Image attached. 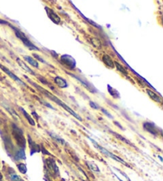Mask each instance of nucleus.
I'll use <instances>...</instances> for the list:
<instances>
[{"instance_id":"f257e3e1","label":"nucleus","mask_w":163,"mask_h":181,"mask_svg":"<svg viewBox=\"0 0 163 181\" xmlns=\"http://www.w3.org/2000/svg\"><path fill=\"white\" fill-rule=\"evenodd\" d=\"M32 84H33V85H34V86H37V89H39L40 91H41V92L43 93H44L45 95L47 97H49V99L52 100L53 101H54V102L57 103V105H61V107L63 108V109H65V110H66V111H67L68 113H70L71 115H72V116H74V117H76V119L79 120H82L81 117L79 116L77 113H75L74 111L72 110V109H70V108H69V107H68V106L66 104H65V103L63 102V101H61V100H60V99H59V98H57V97H55V96H53V94H51V93H49V92H48V91H46V90H45V89H41L40 86H37V85H35L34 83H32Z\"/></svg>"},{"instance_id":"f03ea898","label":"nucleus","mask_w":163,"mask_h":181,"mask_svg":"<svg viewBox=\"0 0 163 181\" xmlns=\"http://www.w3.org/2000/svg\"><path fill=\"white\" fill-rule=\"evenodd\" d=\"M11 27L14 29V31L15 34H16V36H17L18 38L20 39L21 41L23 42V44L26 46H27L30 50H39V49L36 46H34L32 42H31L28 38L26 36V34L22 33V31H20L18 28L16 27H12L11 26Z\"/></svg>"},{"instance_id":"7ed1b4c3","label":"nucleus","mask_w":163,"mask_h":181,"mask_svg":"<svg viewBox=\"0 0 163 181\" xmlns=\"http://www.w3.org/2000/svg\"><path fill=\"white\" fill-rule=\"evenodd\" d=\"M14 129H13V133L15 137V140L17 141L18 144L20 146L21 148L25 147V144H26V140L24 138L23 136V132L22 130L20 129L19 128H18L15 125H14Z\"/></svg>"},{"instance_id":"20e7f679","label":"nucleus","mask_w":163,"mask_h":181,"mask_svg":"<svg viewBox=\"0 0 163 181\" xmlns=\"http://www.w3.org/2000/svg\"><path fill=\"white\" fill-rule=\"evenodd\" d=\"M90 140H92V143H93V144H95V147L97 148H98L99 150L101 151V152H103V154H105L106 156H108V157H111V158H112V159H114L115 161H119V162H120V163H122V164H125V165H126V166H128V165L126 164V162H125V161H122V159H121V158L118 157H117V156H116V155H114V154H112V153H111V152H109L108 151L106 150L105 148H103L101 147V146H99V145L98 144H97V143H96V142H95V140H92L91 138H90Z\"/></svg>"},{"instance_id":"39448f33","label":"nucleus","mask_w":163,"mask_h":181,"mask_svg":"<svg viewBox=\"0 0 163 181\" xmlns=\"http://www.w3.org/2000/svg\"><path fill=\"white\" fill-rule=\"evenodd\" d=\"M61 61L63 63V65H65L66 67H68V69H72L76 67V61H75L74 58L71 57L70 55L65 54L61 56Z\"/></svg>"},{"instance_id":"423d86ee","label":"nucleus","mask_w":163,"mask_h":181,"mask_svg":"<svg viewBox=\"0 0 163 181\" xmlns=\"http://www.w3.org/2000/svg\"><path fill=\"white\" fill-rule=\"evenodd\" d=\"M45 10H46V13H47L49 18L53 22H55L56 24H59L61 22V18L59 17L57 14H56L52 9L49 8V7H45Z\"/></svg>"},{"instance_id":"0eeeda50","label":"nucleus","mask_w":163,"mask_h":181,"mask_svg":"<svg viewBox=\"0 0 163 181\" xmlns=\"http://www.w3.org/2000/svg\"><path fill=\"white\" fill-rule=\"evenodd\" d=\"M0 68L2 69H3V70L5 73H7V74H8V76H10V78L13 79V80H14L15 82H17L18 83H19V84H20V85H22V86H26V83H25V82H22V81L20 78H18L17 76L14 75V73H13L12 72H10V70H9V69L7 68V67H5V66H3V65H0Z\"/></svg>"},{"instance_id":"6e6552de","label":"nucleus","mask_w":163,"mask_h":181,"mask_svg":"<svg viewBox=\"0 0 163 181\" xmlns=\"http://www.w3.org/2000/svg\"><path fill=\"white\" fill-rule=\"evenodd\" d=\"M102 60L103 63L105 64L107 66H108L109 68L111 69H113L115 67V62H113V60H112L111 57L108 54H104L102 58Z\"/></svg>"},{"instance_id":"1a4fd4ad","label":"nucleus","mask_w":163,"mask_h":181,"mask_svg":"<svg viewBox=\"0 0 163 181\" xmlns=\"http://www.w3.org/2000/svg\"><path fill=\"white\" fill-rule=\"evenodd\" d=\"M143 128L148 131L149 133H151L154 135H156L157 132H156V128L154 126V125L151 123H149V122H146L145 124H143Z\"/></svg>"},{"instance_id":"9d476101","label":"nucleus","mask_w":163,"mask_h":181,"mask_svg":"<svg viewBox=\"0 0 163 181\" xmlns=\"http://www.w3.org/2000/svg\"><path fill=\"white\" fill-rule=\"evenodd\" d=\"M54 82L60 88H66V87H68V83H67V82L64 78H62L56 77L54 79Z\"/></svg>"},{"instance_id":"9b49d317","label":"nucleus","mask_w":163,"mask_h":181,"mask_svg":"<svg viewBox=\"0 0 163 181\" xmlns=\"http://www.w3.org/2000/svg\"><path fill=\"white\" fill-rule=\"evenodd\" d=\"M146 93H147V94L150 97V98H151L152 100H154V101H156V102H158V103H162V98H161V97H160L158 95L157 93L153 92L152 90H150V89H147V90H146Z\"/></svg>"},{"instance_id":"f8f14e48","label":"nucleus","mask_w":163,"mask_h":181,"mask_svg":"<svg viewBox=\"0 0 163 181\" xmlns=\"http://www.w3.org/2000/svg\"><path fill=\"white\" fill-rule=\"evenodd\" d=\"M17 62L18 63V65H20L21 67H22V69H23L25 71H26L27 73H30V74H32V75H35V73H34L31 69H30L29 67H28L27 65H26L25 63H24L21 59H19V58H17Z\"/></svg>"},{"instance_id":"ddd939ff","label":"nucleus","mask_w":163,"mask_h":181,"mask_svg":"<svg viewBox=\"0 0 163 181\" xmlns=\"http://www.w3.org/2000/svg\"><path fill=\"white\" fill-rule=\"evenodd\" d=\"M24 58H25L26 61H27L30 65H32L34 67H36V68L39 67V65H38V62H37V60H34V58H31L30 56H24Z\"/></svg>"},{"instance_id":"4468645a","label":"nucleus","mask_w":163,"mask_h":181,"mask_svg":"<svg viewBox=\"0 0 163 181\" xmlns=\"http://www.w3.org/2000/svg\"><path fill=\"white\" fill-rule=\"evenodd\" d=\"M20 110H22V113H23V114H24V116H25V117L26 118V120H27L28 121H29V123L31 125H33V126H34V125H35V122H34V119H33V118H32V117H31V116H30V115H29V114H28V113H26V110H23L22 108H20Z\"/></svg>"},{"instance_id":"2eb2a0df","label":"nucleus","mask_w":163,"mask_h":181,"mask_svg":"<svg viewBox=\"0 0 163 181\" xmlns=\"http://www.w3.org/2000/svg\"><path fill=\"white\" fill-rule=\"evenodd\" d=\"M87 164H88V166H89V168H90L92 171H97V172L99 171V169L98 166H97L95 164H94V163H92V162H89V161H88V162H87Z\"/></svg>"},{"instance_id":"dca6fc26","label":"nucleus","mask_w":163,"mask_h":181,"mask_svg":"<svg viewBox=\"0 0 163 181\" xmlns=\"http://www.w3.org/2000/svg\"><path fill=\"white\" fill-rule=\"evenodd\" d=\"M92 44L97 49H100L101 48V42L100 41L97 39V38H92Z\"/></svg>"},{"instance_id":"f3484780","label":"nucleus","mask_w":163,"mask_h":181,"mask_svg":"<svg viewBox=\"0 0 163 181\" xmlns=\"http://www.w3.org/2000/svg\"><path fill=\"white\" fill-rule=\"evenodd\" d=\"M17 167L21 173H23V174H25V173L26 172V171H27L26 166L24 164H18L17 165Z\"/></svg>"},{"instance_id":"a211bd4d","label":"nucleus","mask_w":163,"mask_h":181,"mask_svg":"<svg viewBox=\"0 0 163 181\" xmlns=\"http://www.w3.org/2000/svg\"><path fill=\"white\" fill-rule=\"evenodd\" d=\"M115 65H116V67H117V69H118V70H119L120 72H122V73H124V74L127 75V72H126V70L125 69V68H123L120 64H119L118 62H115Z\"/></svg>"},{"instance_id":"6ab92c4d","label":"nucleus","mask_w":163,"mask_h":181,"mask_svg":"<svg viewBox=\"0 0 163 181\" xmlns=\"http://www.w3.org/2000/svg\"><path fill=\"white\" fill-rule=\"evenodd\" d=\"M29 142H30V146L32 153H33L34 152H37V151H36V147L37 148V145H36V144L34 143V141L31 140L30 137H29Z\"/></svg>"},{"instance_id":"aec40b11","label":"nucleus","mask_w":163,"mask_h":181,"mask_svg":"<svg viewBox=\"0 0 163 181\" xmlns=\"http://www.w3.org/2000/svg\"><path fill=\"white\" fill-rule=\"evenodd\" d=\"M17 157H18V159H25V158H26L25 152H24L23 150H20L18 152Z\"/></svg>"},{"instance_id":"412c9836","label":"nucleus","mask_w":163,"mask_h":181,"mask_svg":"<svg viewBox=\"0 0 163 181\" xmlns=\"http://www.w3.org/2000/svg\"><path fill=\"white\" fill-rule=\"evenodd\" d=\"M10 178H11V180L14 181H22V180L21 179L18 175L16 174H13L10 176Z\"/></svg>"},{"instance_id":"4be33fe9","label":"nucleus","mask_w":163,"mask_h":181,"mask_svg":"<svg viewBox=\"0 0 163 181\" xmlns=\"http://www.w3.org/2000/svg\"><path fill=\"white\" fill-rule=\"evenodd\" d=\"M51 136H52V137H53V138H54L55 140H57V141H58L59 143H62V144L65 143V141H64V140H62V139H61V137H57V135H54V134L51 133Z\"/></svg>"},{"instance_id":"5701e85b","label":"nucleus","mask_w":163,"mask_h":181,"mask_svg":"<svg viewBox=\"0 0 163 181\" xmlns=\"http://www.w3.org/2000/svg\"><path fill=\"white\" fill-rule=\"evenodd\" d=\"M114 134H115V135H116V137H118V138H119L120 140H122V141H124V142H126V143H127V144H130V145H131V143H130L129 141H128V140H126V139H124V138L121 137L120 135H119V134H117V133H114Z\"/></svg>"},{"instance_id":"b1692460","label":"nucleus","mask_w":163,"mask_h":181,"mask_svg":"<svg viewBox=\"0 0 163 181\" xmlns=\"http://www.w3.org/2000/svg\"><path fill=\"white\" fill-rule=\"evenodd\" d=\"M90 105H91V107H92V108H93V109H95V110H99V109H100L99 107H98V105H95V103L92 102V101H90Z\"/></svg>"},{"instance_id":"393cba45","label":"nucleus","mask_w":163,"mask_h":181,"mask_svg":"<svg viewBox=\"0 0 163 181\" xmlns=\"http://www.w3.org/2000/svg\"><path fill=\"white\" fill-rule=\"evenodd\" d=\"M101 110H102V112H103V113H104L105 115H107V116H108L109 118H113L112 115H111V114H110V113H109L107 110H105L104 109H101Z\"/></svg>"},{"instance_id":"a878e982","label":"nucleus","mask_w":163,"mask_h":181,"mask_svg":"<svg viewBox=\"0 0 163 181\" xmlns=\"http://www.w3.org/2000/svg\"><path fill=\"white\" fill-rule=\"evenodd\" d=\"M34 57H35V58H37V59H38V60H41V61L42 62H44V63H46V62H45L44 60H43V59H42V58H41V57H39V56H38V55H37V54H34Z\"/></svg>"},{"instance_id":"bb28decb","label":"nucleus","mask_w":163,"mask_h":181,"mask_svg":"<svg viewBox=\"0 0 163 181\" xmlns=\"http://www.w3.org/2000/svg\"><path fill=\"white\" fill-rule=\"evenodd\" d=\"M2 178H3V176H2V174L0 173V180H2Z\"/></svg>"}]
</instances>
